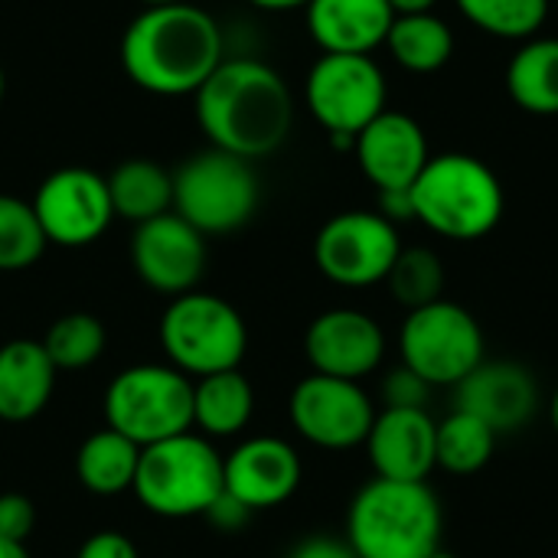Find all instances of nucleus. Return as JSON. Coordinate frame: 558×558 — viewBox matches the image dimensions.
Here are the masks:
<instances>
[{"instance_id": "nucleus-42", "label": "nucleus", "mask_w": 558, "mask_h": 558, "mask_svg": "<svg viewBox=\"0 0 558 558\" xmlns=\"http://www.w3.org/2000/svg\"><path fill=\"white\" fill-rule=\"evenodd\" d=\"M144 7H163V3H180V0H141Z\"/></svg>"}, {"instance_id": "nucleus-22", "label": "nucleus", "mask_w": 558, "mask_h": 558, "mask_svg": "<svg viewBox=\"0 0 558 558\" xmlns=\"http://www.w3.org/2000/svg\"><path fill=\"white\" fill-rule=\"evenodd\" d=\"M255 412V389L239 369L199 376L193 383V425L206 438L239 435Z\"/></svg>"}, {"instance_id": "nucleus-24", "label": "nucleus", "mask_w": 558, "mask_h": 558, "mask_svg": "<svg viewBox=\"0 0 558 558\" xmlns=\"http://www.w3.org/2000/svg\"><path fill=\"white\" fill-rule=\"evenodd\" d=\"M507 92L530 114H558V36H533L517 49L507 65Z\"/></svg>"}, {"instance_id": "nucleus-27", "label": "nucleus", "mask_w": 558, "mask_h": 558, "mask_svg": "<svg viewBox=\"0 0 558 558\" xmlns=\"http://www.w3.org/2000/svg\"><path fill=\"white\" fill-rule=\"evenodd\" d=\"M497 438L500 435L487 422H481L471 412L454 409L448 418L438 422V432H435L438 468L448 474H458V477H471L490 464V458L497 451Z\"/></svg>"}, {"instance_id": "nucleus-37", "label": "nucleus", "mask_w": 558, "mask_h": 558, "mask_svg": "<svg viewBox=\"0 0 558 558\" xmlns=\"http://www.w3.org/2000/svg\"><path fill=\"white\" fill-rule=\"evenodd\" d=\"M379 216H386L392 226L399 222H415V206H412V190H386L379 193Z\"/></svg>"}, {"instance_id": "nucleus-30", "label": "nucleus", "mask_w": 558, "mask_h": 558, "mask_svg": "<svg viewBox=\"0 0 558 558\" xmlns=\"http://www.w3.org/2000/svg\"><path fill=\"white\" fill-rule=\"evenodd\" d=\"M39 343L56 369H85L105 353L108 333L95 314L75 311V314L59 317Z\"/></svg>"}, {"instance_id": "nucleus-8", "label": "nucleus", "mask_w": 558, "mask_h": 558, "mask_svg": "<svg viewBox=\"0 0 558 558\" xmlns=\"http://www.w3.org/2000/svg\"><path fill=\"white\" fill-rule=\"evenodd\" d=\"M160 343L180 373L213 376L239 369L248 350V330L242 314L226 298L186 291L177 294L163 311Z\"/></svg>"}, {"instance_id": "nucleus-35", "label": "nucleus", "mask_w": 558, "mask_h": 558, "mask_svg": "<svg viewBox=\"0 0 558 558\" xmlns=\"http://www.w3.org/2000/svg\"><path fill=\"white\" fill-rule=\"evenodd\" d=\"M248 517H252V510H248L245 504H239L226 487H222V494L213 500V507L206 510V520H209L216 530H222V533H235V530H242V526L248 523Z\"/></svg>"}, {"instance_id": "nucleus-15", "label": "nucleus", "mask_w": 558, "mask_h": 558, "mask_svg": "<svg viewBox=\"0 0 558 558\" xmlns=\"http://www.w3.org/2000/svg\"><path fill=\"white\" fill-rule=\"evenodd\" d=\"M304 353L314 373L360 383L386 360V333L369 314L333 307L311 320L304 333Z\"/></svg>"}, {"instance_id": "nucleus-5", "label": "nucleus", "mask_w": 558, "mask_h": 558, "mask_svg": "<svg viewBox=\"0 0 558 558\" xmlns=\"http://www.w3.org/2000/svg\"><path fill=\"white\" fill-rule=\"evenodd\" d=\"M137 500L167 520L206 517L222 494V458L206 435H173L141 448L134 487Z\"/></svg>"}, {"instance_id": "nucleus-36", "label": "nucleus", "mask_w": 558, "mask_h": 558, "mask_svg": "<svg viewBox=\"0 0 558 558\" xmlns=\"http://www.w3.org/2000/svg\"><path fill=\"white\" fill-rule=\"evenodd\" d=\"M288 558H360L353 553V546L347 539H333V536H311L304 543H298Z\"/></svg>"}, {"instance_id": "nucleus-14", "label": "nucleus", "mask_w": 558, "mask_h": 558, "mask_svg": "<svg viewBox=\"0 0 558 558\" xmlns=\"http://www.w3.org/2000/svg\"><path fill=\"white\" fill-rule=\"evenodd\" d=\"M131 262L147 288L173 298L186 294L206 271V235L170 209L134 229Z\"/></svg>"}, {"instance_id": "nucleus-23", "label": "nucleus", "mask_w": 558, "mask_h": 558, "mask_svg": "<svg viewBox=\"0 0 558 558\" xmlns=\"http://www.w3.org/2000/svg\"><path fill=\"white\" fill-rule=\"evenodd\" d=\"M105 180H108L114 216L134 226L173 209V173L154 160H144V157L124 160Z\"/></svg>"}, {"instance_id": "nucleus-38", "label": "nucleus", "mask_w": 558, "mask_h": 558, "mask_svg": "<svg viewBox=\"0 0 558 558\" xmlns=\"http://www.w3.org/2000/svg\"><path fill=\"white\" fill-rule=\"evenodd\" d=\"M248 3L268 13H284V10H304L311 0H248Z\"/></svg>"}, {"instance_id": "nucleus-34", "label": "nucleus", "mask_w": 558, "mask_h": 558, "mask_svg": "<svg viewBox=\"0 0 558 558\" xmlns=\"http://www.w3.org/2000/svg\"><path fill=\"white\" fill-rule=\"evenodd\" d=\"M75 558H137V546L118 530H101L82 543Z\"/></svg>"}, {"instance_id": "nucleus-33", "label": "nucleus", "mask_w": 558, "mask_h": 558, "mask_svg": "<svg viewBox=\"0 0 558 558\" xmlns=\"http://www.w3.org/2000/svg\"><path fill=\"white\" fill-rule=\"evenodd\" d=\"M36 526V507L23 494H0V539L26 546Z\"/></svg>"}, {"instance_id": "nucleus-29", "label": "nucleus", "mask_w": 558, "mask_h": 558, "mask_svg": "<svg viewBox=\"0 0 558 558\" xmlns=\"http://www.w3.org/2000/svg\"><path fill=\"white\" fill-rule=\"evenodd\" d=\"M392 298L405 307V311H418L425 304L441 301L445 294V265L438 258V252L425 248V245H402L389 278H386Z\"/></svg>"}, {"instance_id": "nucleus-6", "label": "nucleus", "mask_w": 558, "mask_h": 558, "mask_svg": "<svg viewBox=\"0 0 558 558\" xmlns=\"http://www.w3.org/2000/svg\"><path fill=\"white\" fill-rule=\"evenodd\" d=\"M262 199L252 160L206 147L173 173V213L203 235L242 229Z\"/></svg>"}, {"instance_id": "nucleus-13", "label": "nucleus", "mask_w": 558, "mask_h": 558, "mask_svg": "<svg viewBox=\"0 0 558 558\" xmlns=\"http://www.w3.org/2000/svg\"><path fill=\"white\" fill-rule=\"evenodd\" d=\"M33 213L46 242L62 248L92 245L108 232L114 219L108 180L88 167L52 170L33 196Z\"/></svg>"}, {"instance_id": "nucleus-28", "label": "nucleus", "mask_w": 558, "mask_h": 558, "mask_svg": "<svg viewBox=\"0 0 558 558\" xmlns=\"http://www.w3.org/2000/svg\"><path fill=\"white\" fill-rule=\"evenodd\" d=\"M468 23L497 39H533L546 16L549 0H454Z\"/></svg>"}, {"instance_id": "nucleus-17", "label": "nucleus", "mask_w": 558, "mask_h": 558, "mask_svg": "<svg viewBox=\"0 0 558 558\" xmlns=\"http://www.w3.org/2000/svg\"><path fill=\"white\" fill-rule=\"evenodd\" d=\"M353 154H356L363 177L379 193L412 190V183L432 160L422 124L412 114L389 111V108L356 134Z\"/></svg>"}, {"instance_id": "nucleus-12", "label": "nucleus", "mask_w": 558, "mask_h": 558, "mask_svg": "<svg viewBox=\"0 0 558 558\" xmlns=\"http://www.w3.org/2000/svg\"><path fill=\"white\" fill-rule=\"evenodd\" d=\"M288 412L298 435L324 451H350L363 445L376 418V405L360 383L320 373L294 386Z\"/></svg>"}, {"instance_id": "nucleus-39", "label": "nucleus", "mask_w": 558, "mask_h": 558, "mask_svg": "<svg viewBox=\"0 0 558 558\" xmlns=\"http://www.w3.org/2000/svg\"><path fill=\"white\" fill-rule=\"evenodd\" d=\"M389 3L399 16V13H428L438 0H389Z\"/></svg>"}, {"instance_id": "nucleus-7", "label": "nucleus", "mask_w": 558, "mask_h": 558, "mask_svg": "<svg viewBox=\"0 0 558 558\" xmlns=\"http://www.w3.org/2000/svg\"><path fill=\"white\" fill-rule=\"evenodd\" d=\"M105 418L137 448L183 435L193 428V383L177 366L121 369L105 389Z\"/></svg>"}, {"instance_id": "nucleus-4", "label": "nucleus", "mask_w": 558, "mask_h": 558, "mask_svg": "<svg viewBox=\"0 0 558 558\" xmlns=\"http://www.w3.org/2000/svg\"><path fill=\"white\" fill-rule=\"evenodd\" d=\"M415 222L451 242L490 235L507 209L497 173L474 154H438L412 183Z\"/></svg>"}, {"instance_id": "nucleus-10", "label": "nucleus", "mask_w": 558, "mask_h": 558, "mask_svg": "<svg viewBox=\"0 0 558 558\" xmlns=\"http://www.w3.org/2000/svg\"><path fill=\"white\" fill-rule=\"evenodd\" d=\"M389 85L373 56L324 52L304 82V101L327 134L356 137L386 111Z\"/></svg>"}, {"instance_id": "nucleus-25", "label": "nucleus", "mask_w": 558, "mask_h": 558, "mask_svg": "<svg viewBox=\"0 0 558 558\" xmlns=\"http://www.w3.org/2000/svg\"><path fill=\"white\" fill-rule=\"evenodd\" d=\"M137 461L141 448L131 438L118 435L114 428H101L82 441L75 454V474L85 490L98 497H114L134 487Z\"/></svg>"}, {"instance_id": "nucleus-9", "label": "nucleus", "mask_w": 558, "mask_h": 558, "mask_svg": "<svg viewBox=\"0 0 558 558\" xmlns=\"http://www.w3.org/2000/svg\"><path fill=\"white\" fill-rule=\"evenodd\" d=\"M484 327L477 317L454 304L435 301L418 311H409L399 330V356L402 366L418 373L432 389L458 386L468 373H474L487 356Z\"/></svg>"}, {"instance_id": "nucleus-18", "label": "nucleus", "mask_w": 558, "mask_h": 558, "mask_svg": "<svg viewBox=\"0 0 558 558\" xmlns=\"http://www.w3.org/2000/svg\"><path fill=\"white\" fill-rule=\"evenodd\" d=\"M301 477H304V468H301L298 451L288 441L271 438V435L242 441L222 461V487L252 513L271 510L291 500L294 490L301 487Z\"/></svg>"}, {"instance_id": "nucleus-16", "label": "nucleus", "mask_w": 558, "mask_h": 558, "mask_svg": "<svg viewBox=\"0 0 558 558\" xmlns=\"http://www.w3.org/2000/svg\"><path fill=\"white\" fill-rule=\"evenodd\" d=\"M454 409L477 415L497 435H510L539 412V383L523 363L484 360L454 386Z\"/></svg>"}, {"instance_id": "nucleus-41", "label": "nucleus", "mask_w": 558, "mask_h": 558, "mask_svg": "<svg viewBox=\"0 0 558 558\" xmlns=\"http://www.w3.org/2000/svg\"><path fill=\"white\" fill-rule=\"evenodd\" d=\"M549 422H553V428L558 432V389L553 392V399H549Z\"/></svg>"}, {"instance_id": "nucleus-3", "label": "nucleus", "mask_w": 558, "mask_h": 558, "mask_svg": "<svg viewBox=\"0 0 558 558\" xmlns=\"http://www.w3.org/2000/svg\"><path fill=\"white\" fill-rule=\"evenodd\" d=\"M441 533L445 513L428 484L373 477L347 510V543L360 558H432Z\"/></svg>"}, {"instance_id": "nucleus-2", "label": "nucleus", "mask_w": 558, "mask_h": 558, "mask_svg": "<svg viewBox=\"0 0 558 558\" xmlns=\"http://www.w3.org/2000/svg\"><path fill=\"white\" fill-rule=\"evenodd\" d=\"M124 75L163 98L196 95L226 59V36L213 13L180 0L144 7L121 36Z\"/></svg>"}, {"instance_id": "nucleus-44", "label": "nucleus", "mask_w": 558, "mask_h": 558, "mask_svg": "<svg viewBox=\"0 0 558 558\" xmlns=\"http://www.w3.org/2000/svg\"><path fill=\"white\" fill-rule=\"evenodd\" d=\"M432 558H458V556H454V553H445V549H438V553H435Z\"/></svg>"}, {"instance_id": "nucleus-20", "label": "nucleus", "mask_w": 558, "mask_h": 558, "mask_svg": "<svg viewBox=\"0 0 558 558\" xmlns=\"http://www.w3.org/2000/svg\"><path fill=\"white\" fill-rule=\"evenodd\" d=\"M304 13L314 43L324 52L347 56H373L396 23L389 0H311Z\"/></svg>"}, {"instance_id": "nucleus-31", "label": "nucleus", "mask_w": 558, "mask_h": 558, "mask_svg": "<svg viewBox=\"0 0 558 558\" xmlns=\"http://www.w3.org/2000/svg\"><path fill=\"white\" fill-rule=\"evenodd\" d=\"M46 245L49 242L33 213V203L0 193V271H23L36 265Z\"/></svg>"}, {"instance_id": "nucleus-40", "label": "nucleus", "mask_w": 558, "mask_h": 558, "mask_svg": "<svg viewBox=\"0 0 558 558\" xmlns=\"http://www.w3.org/2000/svg\"><path fill=\"white\" fill-rule=\"evenodd\" d=\"M0 558H29V553H26V546H20V543L0 539Z\"/></svg>"}, {"instance_id": "nucleus-21", "label": "nucleus", "mask_w": 558, "mask_h": 558, "mask_svg": "<svg viewBox=\"0 0 558 558\" xmlns=\"http://www.w3.org/2000/svg\"><path fill=\"white\" fill-rule=\"evenodd\" d=\"M56 366L36 340H10L0 347V422L36 418L56 389Z\"/></svg>"}, {"instance_id": "nucleus-1", "label": "nucleus", "mask_w": 558, "mask_h": 558, "mask_svg": "<svg viewBox=\"0 0 558 558\" xmlns=\"http://www.w3.org/2000/svg\"><path fill=\"white\" fill-rule=\"evenodd\" d=\"M193 111L209 147L245 160L275 154L294 124L288 82L278 69L252 56L222 59L193 95Z\"/></svg>"}, {"instance_id": "nucleus-11", "label": "nucleus", "mask_w": 558, "mask_h": 558, "mask_svg": "<svg viewBox=\"0 0 558 558\" xmlns=\"http://www.w3.org/2000/svg\"><path fill=\"white\" fill-rule=\"evenodd\" d=\"M399 252V226L369 209H350L327 219L314 239L320 275L340 288H373L386 281Z\"/></svg>"}, {"instance_id": "nucleus-26", "label": "nucleus", "mask_w": 558, "mask_h": 558, "mask_svg": "<svg viewBox=\"0 0 558 558\" xmlns=\"http://www.w3.org/2000/svg\"><path fill=\"white\" fill-rule=\"evenodd\" d=\"M386 49L392 52V59L415 75H432L438 69H445L454 56V33L451 26L428 13H399L389 36H386Z\"/></svg>"}, {"instance_id": "nucleus-19", "label": "nucleus", "mask_w": 558, "mask_h": 558, "mask_svg": "<svg viewBox=\"0 0 558 558\" xmlns=\"http://www.w3.org/2000/svg\"><path fill=\"white\" fill-rule=\"evenodd\" d=\"M435 432L438 422L428 409H383L373 418L366 435V454L376 477L425 484L438 468L435 458Z\"/></svg>"}, {"instance_id": "nucleus-32", "label": "nucleus", "mask_w": 558, "mask_h": 558, "mask_svg": "<svg viewBox=\"0 0 558 558\" xmlns=\"http://www.w3.org/2000/svg\"><path fill=\"white\" fill-rule=\"evenodd\" d=\"M428 399H432V386L409 366H396L392 373H386L383 379L386 409H428Z\"/></svg>"}, {"instance_id": "nucleus-43", "label": "nucleus", "mask_w": 558, "mask_h": 558, "mask_svg": "<svg viewBox=\"0 0 558 558\" xmlns=\"http://www.w3.org/2000/svg\"><path fill=\"white\" fill-rule=\"evenodd\" d=\"M3 92H7V75H3V65H0V101H3Z\"/></svg>"}]
</instances>
